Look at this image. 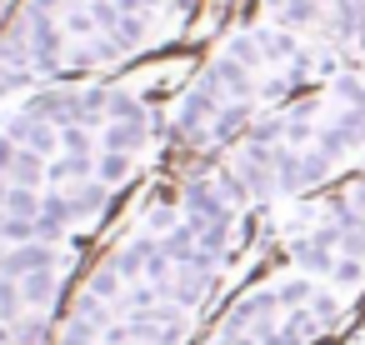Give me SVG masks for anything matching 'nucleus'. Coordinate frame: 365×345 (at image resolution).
I'll return each instance as SVG.
<instances>
[{"mask_svg":"<svg viewBox=\"0 0 365 345\" xmlns=\"http://www.w3.org/2000/svg\"><path fill=\"white\" fill-rule=\"evenodd\" d=\"M265 260L365 300V170L260 215Z\"/></svg>","mask_w":365,"mask_h":345,"instance_id":"6","label":"nucleus"},{"mask_svg":"<svg viewBox=\"0 0 365 345\" xmlns=\"http://www.w3.org/2000/svg\"><path fill=\"white\" fill-rule=\"evenodd\" d=\"M250 16L320 46L340 66L365 71V0H255Z\"/></svg>","mask_w":365,"mask_h":345,"instance_id":"7","label":"nucleus"},{"mask_svg":"<svg viewBox=\"0 0 365 345\" xmlns=\"http://www.w3.org/2000/svg\"><path fill=\"white\" fill-rule=\"evenodd\" d=\"M16 6H21V0H0V26L11 21V11H16Z\"/></svg>","mask_w":365,"mask_h":345,"instance_id":"8","label":"nucleus"},{"mask_svg":"<svg viewBox=\"0 0 365 345\" xmlns=\"http://www.w3.org/2000/svg\"><path fill=\"white\" fill-rule=\"evenodd\" d=\"M355 170H365V71L360 66H340L325 81L305 86L215 160V175L235 190V200L250 215H265Z\"/></svg>","mask_w":365,"mask_h":345,"instance_id":"4","label":"nucleus"},{"mask_svg":"<svg viewBox=\"0 0 365 345\" xmlns=\"http://www.w3.org/2000/svg\"><path fill=\"white\" fill-rule=\"evenodd\" d=\"M205 0H21L0 26V101L175 56Z\"/></svg>","mask_w":365,"mask_h":345,"instance_id":"3","label":"nucleus"},{"mask_svg":"<svg viewBox=\"0 0 365 345\" xmlns=\"http://www.w3.org/2000/svg\"><path fill=\"white\" fill-rule=\"evenodd\" d=\"M330 71H340V61L280 26L255 16L225 26L165 101L160 170H210L250 125Z\"/></svg>","mask_w":365,"mask_h":345,"instance_id":"2","label":"nucleus"},{"mask_svg":"<svg viewBox=\"0 0 365 345\" xmlns=\"http://www.w3.org/2000/svg\"><path fill=\"white\" fill-rule=\"evenodd\" d=\"M365 325V300L330 290L280 260H260L210 315L195 345H345Z\"/></svg>","mask_w":365,"mask_h":345,"instance_id":"5","label":"nucleus"},{"mask_svg":"<svg viewBox=\"0 0 365 345\" xmlns=\"http://www.w3.org/2000/svg\"><path fill=\"white\" fill-rule=\"evenodd\" d=\"M260 260V215L215 165H155L71 285L51 345H195Z\"/></svg>","mask_w":365,"mask_h":345,"instance_id":"1","label":"nucleus"}]
</instances>
